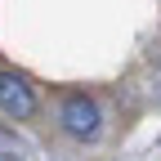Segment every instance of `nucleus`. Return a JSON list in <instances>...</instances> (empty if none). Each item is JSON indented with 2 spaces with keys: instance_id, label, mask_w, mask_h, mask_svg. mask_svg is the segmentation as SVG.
I'll use <instances>...</instances> for the list:
<instances>
[{
  "instance_id": "1",
  "label": "nucleus",
  "mask_w": 161,
  "mask_h": 161,
  "mask_svg": "<svg viewBox=\"0 0 161 161\" xmlns=\"http://www.w3.org/2000/svg\"><path fill=\"white\" fill-rule=\"evenodd\" d=\"M58 121H63V130L72 139H94L98 134V108H94V98H85V94H67Z\"/></svg>"
},
{
  "instance_id": "2",
  "label": "nucleus",
  "mask_w": 161,
  "mask_h": 161,
  "mask_svg": "<svg viewBox=\"0 0 161 161\" xmlns=\"http://www.w3.org/2000/svg\"><path fill=\"white\" fill-rule=\"evenodd\" d=\"M0 112L14 116V121H27L36 112V94L18 72H0Z\"/></svg>"
},
{
  "instance_id": "3",
  "label": "nucleus",
  "mask_w": 161,
  "mask_h": 161,
  "mask_svg": "<svg viewBox=\"0 0 161 161\" xmlns=\"http://www.w3.org/2000/svg\"><path fill=\"white\" fill-rule=\"evenodd\" d=\"M152 90H157V98H161V67H157V76H152Z\"/></svg>"
}]
</instances>
